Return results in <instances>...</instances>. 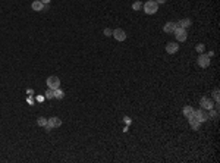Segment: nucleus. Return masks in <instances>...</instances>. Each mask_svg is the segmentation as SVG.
Masks as SVG:
<instances>
[{
    "mask_svg": "<svg viewBox=\"0 0 220 163\" xmlns=\"http://www.w3.org/2000/svg\"><path fill=\"white\" fill-rule=\"evenodd\" d=\"M173 34H175V37H176L178 41H185V40L188 38V34H187V29L185 28H179V27H176V29L173 31Z\"/></svg>",
    "mask_w": 220,
    "mask_h": 163,
    "instance_id": "20e7f679",
    "label": "nucleus"
},
{
    "mask_svg": "<svg viewBox=\"0 0 220 163\" xmlns=\"http://www.w3.org/2000/svg\"><path fill=\"white\" fill-rule=\"evenodd\" d=\"M178 50H179L178 43H168L166 44V52H168L169 54H175V53H178Z\"/></svg>",
    "mask_w": 220,
    "mask_h": 163,
    "instance_id": "9d476101",
    "label": "nucleus"
},
{
    "mask_svg": "<svg viewBox=\"0 0 220 163\" xmlns=\"http://www.w3.org/2000/svg\"><path fill=\"white\" fill-rule=\"evenodd\" d=\"M31 8H32V10H35V12H41V10L44 9V3H41L40 0H35V2H32Z\"/></svg>",
    "mask_w": 220,
    "mask_h": 163,
    "instance_id": "ddd939ff",
    "label": "nucleus"
},
{
    "mask_svg": "<svg viewBox=\"0 0 220 163\" xmlns=\"http://www.w3.org/2000/svg\"><path fill=\"white\" fill-rule=\"evenodd\" d=\"M213 97H214L216 103H219V100H220V96H219V90H217V88H216L214 91H213Z\"/></svg>",
    "mask_w": 220,
    "mask_h": 163,
    "instance_id": "6ab92c4d",
    "label": "nucleus"
},
{
    "mask_svg": "<svg viewBox=\"0 0 220 163\" xmlns=\"http://www.w3.org/2000/svg\"><path fill=\"white\" fill-rule=\"evenodd\" d=\"M60 125H62V119L58 118V116H52V118L47 120V125H46L44 128L47 131H50V130H53V128H59Z\"/></svg>",
    "mask_w": 220,
    "mask_h": 163,
    "instance_id": "f03ea898",
    "label": "nucleus"
},
{
    "mask_svg": "<svg viewBox=\"0 0 220 163\" xmlns=\"http://www.w3.org/2000/svg\"><path fill=\"white\" fill-rule=\"evenodd\" d=\"M46 82H47V87H48V88H52V90L60 88V79H59V77H56V75H52V77H48Z\"/></svg>",
    "mask_w": 220,
    "mask_h": 163,
    "instance_id": "7ed1b4c3",
    "label": "nucleus"
},
{
    "mask_svg": "<svg viewBox=\"0 0 220 163\" xmlns=\"http://www.w3.org/2000/svg\"><path fill=\"white\" fill-rule=\"evenodd\" d=\"M142 8H144V12L147 15H154L158 10V5L154 0H148L145 5H142Z\"/></svg>",
    "mask_w": 220,
    "mask_h": 163,
    "instance_id": "f257e3e1",
    "label": "nucleus"
},
{
    "mask_svg": "<svg viewBox=\"0 0 220 163\" xmlns=\"http://www.w3.org/2000/svg\"><path fill=\"white\" fill-rule=\"evenodd\" d=\"M40 2H41V3H44V5H48V3H50V0H40Z\"/></svg>",
    "mask_w": 220,
    "mask_h": 163,
    "instance_id": "b1692460",
    "label": "nucleus"
},
{
    "mask_svg": "<svg viewBox=\"0 0 220 163\" xmlns=\"http://www.w3.org/2000/svg\"><path fill=\"white\" fill-rule=\"evenodd\" d=\"M176 22H168V24H164V27H163V29H164V33L168 34H172L175 29H176Z\"/></svg>",
    "mask_w": 220,
    "mask_h": 163,
    "instance_id": "9b49d317",
    "label": "nucleus"
},
{
    "mask_svg": "<svg viewBox=\"0 0 220 163\" xmlns=\"http://www.w3.org/2000/svg\"><path fill=\"white\" fill-rule=\"evenodd\" d=\"M194 107H191V106H185L183 107V110H182V113H183V116L185 118H188V116H191V115H194Z\"/></svg>",
    "mask_w": 220,
    "mask_h": 163,
    "instance_id": "4468645a",
    "label": "nucleus"
},
{
    "mask_svg": "<svg viewBox=\"0 0 220 163\" xmlns=\"http://www.w3.org/2000/svg\"><path fill=\"white\" fill-rule=\"evenodd\" d=\"M63 97H65V93H63L60 88H56V90H54V99H58V100H62Z\"/></svg>",
    "mask_w": 220,
    "mask_h": 163,
    "instance_id": "2eb2a0df",
    "label": "nucleus"
},
{
    "mask_svg": "<svg viewBox=\"0 0 220 163\" xmlns=\"http://www.w3.org/2000/svg\"><path fill=\"white\" fill-rule=\"evenodd\" d=\"M195 50H197V52H198V53H201V52H204V44H197V47H195Z\"/></svg>",
    "mask_w": 220,
    "mask_h": 163,
    "instance_id": "aec40b11",
    "label": "nucleus"
},
{
    "mask_svg": "<svg viewBox=\"0 0 220 163\" xmlns=\"http://www.w3.org/2000/svg\"><path fill=\"white\" fill-rule=\"evenodd\" d=\"M191 19H188V18H185V19H181V21H178L176 22V25L178 27H179V28H189V27H191Z\"/></svg>",
    "mask_w": 220,
    "mask_h": 163,
    "instance_id": "f8f14e48",
    "label": "nucleus"
},
{
    "mask_svg": "<svg viewBox=\"0 0 220 163\" xmlns=\"http://www.w3.org/2000/svg\"><path fill=\"white\" fill-rule=\"evenodd\" d=\"M154 2H156V3H157V5H160V3H164V2H166V0H154Z\"/></svg>",
    "mask_w": 220,
    "mask_h": 163,
    "instance_id": "5701e85b",
    "label": "nucleus"
},
{
    "mask_svg": "<svg viewBox=\"0 0 220 163\" xmlns=\"http://www.w3.org/2000/svg\"><path fill=\"white\" fill-rule=\"evenodd\" d=\"M37 124H38V126H46V125H47V119H46V118H38Z\"/></svg>",
    "mask_w": 220,
    "mask_h": 163,
    "instance_id": "f3484780",
    "label": "nucleus"
},
{
    "mask_svg": "<svg viewBox=\"0 0 220 163\" xmlns=\"http://www.w3.org/2000/svg\"><path fill=\"white\" fill-rule=\"evenodd\" d=\"M198 65H200V68H208L210 66V58L207 56V54H200V58H198Z\"/></svg>",
    "mask_w": 220,
    "mask_h": 163,
    "instance_id": "6e6552de",
    "label": "nucleus"
},
{
    "mask_svg": "<svg viewBox=\"0 0 220 163\" xmlns=\"http://www.w3.org/2000/svg\"><path fill=\"white\" fill-rule=\"evenodd\" d=\"M112 34H113V31H112V29H109V28L104 29V35H106V37H110Z\"/></svg>",
    "mask_w": 220,
    "mask_h": 163,
    "instance_id": "412c9836",
    "label": "nucleus"
},
{
    "mask_svg": "<svg viewBox=\"0 0 220 163\" xmlns=\"http://www.w3.org/2000/svg\"><path fill=\"white\" fill-rule=\"evenodd\" d=\"M200 106H201V109H204V110H210V109L214 107L211 99H208V97H202V99L200 100Z\"/></svg>",
    "mask_w": 220,
    "mask_h": 163,
    "instance_id": "39448f33",
    "label": "nucleus"
},
{
    "mask_svg": "<svg viewBox=\"0 0 220 163\" xmlns=\"http://www.w3.org/2000/svg\"><path fill=\"white\" fill-rule=\"evenodd\" d=\"M207 56H208V58H213V56H214V52H213V50L208 52V53H207Z\"/></svg>",
    "mask_w": 220,
    "mask_h": 163,
    "instance_id": "4be33fe9",
    "label": "nucleus"
},
{
    "mask_svg": "<svg viewBox=\"0 0 220 163\" xmlns=\"http://www.w3.org/2000/svg\"><path fill=\"white\" fill-rule=\"evenodd\" d=\"M194 115H195V118L198 119V122H200V124H202V122H206V120L208 119V115H207L206 112H204V109H198V110H194Z\"/></svg>",
    "mask_w": 220,
    "mask_h": 163,
    "instance_id": "423d86ee",
    "label": "nucleus"
},
{
    "mask_svg": "<svg viewBox=\"0 0 220 163\" xmlns=\"http://www.w3.org/2000/svg\"><path fill=\"white\" fill-rule=\"evenodd\" d=\"M112 35H113L118 41H125V40H126V33H125L123 29H120V28L113 29V34H112Z\"/></svg>",
    "mask_w": 220,
    "mask_h": 163,
    "instance_id": "0eeeda50",
    "label": "nucleus"
},
{
    "mask_svg": "<svg viewBox=\"0 0 220 163\" xmlns=\"http://www.w3.org/2000/svg\"><path fill=\"white\" fill-rule=\"evenodd\" d=\"M44 99H47V100H52V99H54V90L48 88L47 91H46V94H44Z\"/></svg>",
    "mask_w": 220,
    "mask_h": 163,
    "instance_id": "dca6fc26",
    "label": "nucleus"
},
{
    "mask_svg": "<svg viewBox=\"0 0 220 163\" xmlns=\"http://www.w3.org/2000/svg\"><path fill=\"white\" fill-rule=\"evenodd\" d=\"M188 122H189V125L192 126V130H200V122H198V119L195 118V115H191V116H188Z\"/></svg>",
    "mask_w": 220,
    "mask_h": 163,
    "instance_id": "1a4fd4ad",
    "label": "nucleus"
},
{
    "mask_svg": "<svg viewBox=\"0 0 220 163\" xmlns=\"http://www.w3.org/2000/svg\"><path fill=\"white\" fill-rule=\"evenodd\" d=\"M141 8H142V3H141V2H135L134 5H132V9L134 10H141Z\"/></svg>",
    "mask_w": 220,
    "mask_h": 163,
    "instance_id": "a211bd4d",
    "label": "nucleus"
}]
</instances>
